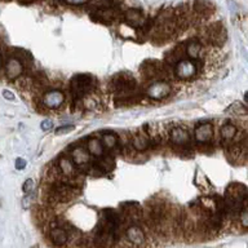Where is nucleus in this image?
<instances>
[{"label": "nucleus", "instance_id": "obj_7", "mask_svg": "<svg viewBox=\"0 0 248 248\" xmlns=\"http://www.w3.org/2000/svg\"><path fill=\"white\" fill-rule=\"evenodd\" d=\"M170 140L176 147H187L190 145L189 132L182 127H174L170 133Z\"/></svg>", "mask_w": 248, "mask_h": 248}, {"label": "nucleus", "instance_id": "obj_22", "mask_svg": "<svg viewBox=\"0 0 248 248\" xmlns=\"http://www.w3.org/2000/svg\"><path fill=\"white\" fill-rule=\"evenodd\" d=\"M114 164H115V162H114V159L111 156H104L102 155V156L98 158L96 167L101 172H108V170H111L114 168Z\"/></svg>", "mask_w": 248, "mask_h": 248}, {"label": "nucleus", "instance_id": "obj_9", "mask_svg": "<svg viewBox=\"0 0 248 248\" xmlns=\"http://www.w3.org/2000/svg\"><path fill=\"white\" fill-rule=\"evenodd\" d=\"M194 137L198 143H208L213 137V125L211 123H203L197 125L194 131Z\"/></svg>", "mask_w": 248, "mask_h": 248}, {"label": "nucleus", "instance_id": "obj_16", "mask_svg": "<svg viewBox=\"0 0 248 248\" xmlns=\"http://www.w3.org/2000/svg\"><path fill=\"white\" fill-rule=\"evenodd\" d=\"M185 44H178L174 49L170 50V52L166 54V65L176 66L178 62L182 61V60H185L186 57Z\"/></svg>", "mask_w": 248, "mask_h": 248}, {"label": "nucleus", "instance_id": "obj_13", "mask_svg": "<svg viewBox=\"0 0 248 248\" xmlns=\"http://www.w3.org/2000/svg\"><path fill=\"white\" fill-rule=\"evenodd\" d=\"M49 238L50 242L56 246V247H63L67 242H69V234L66 232L65 229L56 225L54 228L50 229L49 232Z\"/></svg>", "mask_w": 248, "mask_h": 248}, {"label": "nucleus", "instance_id": "obj_2", "mask_svg": "<svg viewBox=\"0 0 248 248\" xmlns=\"http://www.w3.org/2000/svg\"><path fill=\"white\" fill-rule=\"evenodd\" d=\"M136 89L135 78L128 73H119L111 78L108 83V91L116 96H123L128 93H133Z\"/></svg>", "mask_w": 248, "mask_h": 248}, {"label": "nucleus", "instance_id": "obj_34", "mask_svg": "<svg viewBox=\"0 0 248 248\" xmlns=\"http://www.w3.org/2000/svg\"><path fill=\"white\" fill-rule=\"evenodd\" d=\"M4 1H7V0H4Z\"/></svg>", "mask_w": 248, "mask_h": 248}, {"label": "nucleus", "instance_id": "obj_8", "mask_svg": "<svg viewBox=\"0 0 248 248\" xmlns=\"http://www.w3.org/2000/svg\"><path fill=\"white\" fill-rule=\"evenodd\" d=\"M140 71H141V75L143 78L154 79V78H158L160 73H164V67L159 63V61H150L149 60L140 66Z\"/></svg>", "mask_w": 248, "mask_h": 248}, {"label": "nucleus", "instance_id": "obj_19", "mask_svg": "<svg viewBox=\"0 0 248 248\" xmlns=\"http://www.w3.org/2000/svg\"><path fill=\"white\" fill-rule=\"evenodd\" d=\"M220 135L221 139L226 141V142H229V141H232V140H234L236 137V135H238V128L234 124L226 123L221 127Z\"/></svg>", "mask_w": 248, "mask_h": 248}, {"label": "nucleus", "instance_id": "obj_20", "mask_svg": "<svg viewBox=\"0 0 248 248\" xmlns=\"http://www.w3.org/2000/svg\"><path fill=\"white\" fill-rule=\"evenodd\" d=\"M201 49H202V46H201V42L199 40H190L185 44V52L186 54L189 56L190 60L193 61L195 58L199 57V53H201Z\"/></svg>", "mask_w": 248, "mask_h": 248}, {"label": "nucleus", "instance_id": "obj_11", "mask_svg": "<svg viewBox=\"0 0 248 248\" xmlns=\"http://www.w3.org/2000/svg\"><path fill=\"white\" fill-rule=\"evenodd\" d=\"M42 101L43 105L48 108H57L63 104L65 96H63V93L61 91H49L43 96Z\"/></svg>", "mask_w": 248, "mask_h": 248}, {"label": "nucleus", "instance_id": "obj_14", "mask_svg": "<svg viewBox=\"0 0 248 248\" xmlns=\"http://www.w3.org/2000/svg\"><path fill=\"white\" fill-rule=\"evenodd\" d=\"M193 12L197 17L205 18V17H209L215 12V7L208 0H195L194 1Z\"/></svg>", "mask_w": 248, "mask_h": 248}, {"label": "nucleus", "instance_id": "obj_23", "mask_svg": "<svg viewBox=\"0 0 248 248\" xmlns=\"http://www.w3.org/2000/svg\"><path fill=\"white\" fill-rule=\"evenodd\" d=\"M101 142L104 145V149L111 150V149H114L118 145V136L115 133H106V135L102 136Z\"/></svg>", "mask_w": 248, "mask_h": 248}, {"label": "nucleus", "instance_id": "obj_27", "mask_svg": "<svg viewBox=\"0 0 248 248\" xmlns=\"http://www.w3.org/2000/svg\"><path fill=\"white\" fill-rule=\"evenodd\" d=\"M23 193H31L32 190H34V180H31V178H27L26 181L23 182Z\"/></svg>", "mask_w": 248, "mask_h": 248}, {"label": "nucleus", "instance_id": "obj_28", "mask_svg": "<svg viewBox=\"0 0 248 248\" xmlns=\"http://www.w3.org/2000/svg\"><path fill=\"white\" fill-rule=\"evenodd\" d=\"M40 127H42L43 131H49L50 128L53 127V122L50 119H46V120H43L42 124H40Z\"/></svg>", "mask_w": 248, "mask_h": 248}, {"label": "nucleus", "instance_id": "obj_12", "mask_svg": "<svg viewBox=\"0 0 248 248\" xmlns=\"http://www.w3.org/2000/svg\"><path fill=\"white\" fill-rule=\"evenodd\" d=\"M124 19L132 27H143L146 23V19H145L142 12L139 11V9H133V8L124 12Z\"/></svg>", "mask_w": 248, "mask_h": 248}, {"label": "nucleus", "instance_id": "obj_6", "mask_svg": "<svg viewBox=\"0 0 248 248\" xmlns=\"http://www.w3.org/2000/svg\"><path fill=\"white\" fill-rule=\"evenodd\" d=\"M173 71L176 74V77L180 78V79H190L198 73V66L194 61L185 58V60H182L174 66Z\"/></svg>", "mask_w": 248, "mask_h": 248}, {"label": "nucleus", "instance_id": "obj_3", "mask_svg": "<svg viewBox=\"0 0 248 248\" xmlns=\"http://www.w3.org/2000/svg\"><path fill=\"white\" fill-rule=\"evenodd\" d=\"M78 194V190L73 187L66 182H53L50 184L48 189V197L52 202H58V203H66L75 198Z\"/></svg>", "mask_w": 248, "mask_h": 248}, {"label": "nucleus", "instance_id": "obj_26", "mask_svg": "<svg viewBox=\"0 0 248 248\" xmlns=\"http://www.w3.org/2000/svg\"><path fill=\"white\" fill-rule=\"evenodd\" d=\"M239 217H240V222H242V226H243V228H247L248 226V211H247V207H246V204L243 205V208H242V212H240Z\"/></svg>", "mask_w": 248, "mask_h": 248}, {"label": "nucleus", "instance_id": "obj_15", "mask_svg": "<svg viewBox=\"0 0 248 248\" xmlns=\"http://www.w3.org/2000/svg\"><path fill=\"white\" fill-rule=\"evenodd\" d=\"M5 73H7L8 79L16 80V79H18V78L22 75L23 65L17 60V58H9L7 61V65H5Z\"/></svg>", "mask_w": 248, "mask_h": 248}, {"label": "nucleus", "instance_id": "obj_18", "mask_svg": "<svg viewBox=\"0 0 248 248\" xmlns=\"http://www.w3.org/2000/svg\"><path fill=\"white\" fill-rule=\"evenodd\" d=\"M132 147L137 151H145L150 147V139L147 137L145 132H137L135 135L132 136L131 140Z\"/></svg>", "mask_w": 248, "mask_h": 248}, {"label": "nucleus", "instance_id": "obj_21", "mask_svg": "<svg viewBox=\"0 0 248 248\" xmlns=\"http://www.w3.org/2000/svg\"><path fill=\"white\" fill-rule=\"evenodd\" d=\"M87 147H88V153L91 155H94L96 158H100L104 155V145L101 142V140L98 139H91L87 143Z\"/></svg>", "mask_w": 248, "mask_h": 248}, {"label": "nucleus", "instance_id": "obj_29", "mask_svg": "<svg viewBox=\"0 0 248 248\" xmlns=\"http://www.w3.org/2000/svg\"><path fill=\"white\" fill-rule=\"evenodd\" d=\"M26 168V160L22 158L16 159V170H25Z\"/></svg>", "mask_w": 248, "mask_h": 248}, {"label": "nucleus", "instance_id": "obj_30", "mask_svg": "<svg viewBox=\"0 0 248 248\" xmlns=\"http://www.w3.org/2000/svg\"><path fill=\"white\" fill-rule=\"evenodd\" d=\"M65 3L71 4V5H83V4L89 3L91 0H63Z\"/></svg>", "mask_w": 248, "mask_h": 248}, {"label": "nucleus", "instance_id": "obj_1", "mask_svg": "<svg viewBox=\"0 0 248 248\" xmlns=\"http://www.w3.org/2000/svg\"><path fill=\"white\" fill-rule=\"evenodd\" d=\"M96 87V79L89 74H78L70 80V91L75 101L83 100L84 97L93 93Z\"/></svg>", "mask_w": 248, "mask_h": 248}, {"label": "nucleus", "instance_id": "obj_4", "mask_svg": "<svg viewBox=\"0 0 248 248\" xmlns=\"http://www.w3.org/2000/svg\"><path fill=\"white\" fill-rule=\"evenodd\" d=\"M226 39H228V34H226V30L222 26V23H213L205 30V40H208L215 46H224Z\"/></svg>", "mask_w": 248, "mask_h": 248}, {"label": "nucleus", "instance_id": "obj_31", "mask_svg": "<svg viewBox=\"0 0 248 248\" xmlns=\"http://www.w3.org/2000/svg\"><path fill=\"white\" fill-rule=\"evenodd\" d=\"M3 97L5 98V100H9V101L15 100V94H13V92L8 91V89H4L3 91Z\"/></svg>", "mask_w": 248, "mask_h": 248}, {"label": "nucleus", "instance_id": "obj_25", "mask_svg": "<svg viewBox=\"0 0 248 248\" xmlns=\"http://www.w3.org/2000/svg\"><path fill=\"white\" fill-rule=\"evenodd\" d=\"M75 129L73 124H65V125H61L56 129V135L61 136V135H67L70 132H73Z\"/></svg>", "mask_w": 248, "mask_h": 248}, {"label": "nucleus", "instance_id": "obj_5", "mask_svg": "<svg viewBox=\"0 0 248 248\" xmlns=\"http://www.w3.org/2000/svg\"><path fill=\"white\" fill-rule=\"evenodd\" d=\"M170 84L166 80H159L151 83L146 88V96L151 100H163L170 93Z\"/></svg>", "mask_w": 248, "mask_h": 248}, {"label": "nucleus", "instance_id": "obj_32", "mask_svg": "<svg viewBox=\"0 0 248 248\" xmlns=\"http://www.w3.org/2000/svg\"><path fill=\"white\" fill-rule=\"evenodd\" d=\"M21 203H22L23 208L27 209L29 207H31V197H29V195L23 197V199H22V202H21Z\"/></svg>", "mask_w": 248, "mask_h": 248}, {"label": "nucleus", "instance_id": "obj_17", "mask_svg": "<svg viewBox=\"0 0 248 248\" xmlns=\"http://www.w3.org/2000/svg\"><path fill=\"white\" fill-rule=\"evenodd\" d=\"M70 159L73 160L77 167L87 166L91 160V154L88 153V150H85L84 147L77 146L74 147L73 151H71V158Z\"/></svg>", "mask_w": 248, "mask_h": 248}, {"label": "nucleus", "instance_id": "obj_10", "mask_svg": "<svg viewBox=\"0 0 248 248\" xmlns=\"http://www.w3.org/2000/svg\"><path fill=\"white\" fill-rule=\"evenodd\" d=\"M125 238L131 242L133 246H142L146 240V235L142 229L137 225H131L125 229Z\"/></svg>", "mask_w": 248, "mask_h": 248}, {"label": "nucleus", "instance_id": "obj_24", "mask_svg": "<svg viewBox=\"0 0 248 248\" xmlns=\"http://www.w3.org/2000/svg\"><path fill=\"white\" fill-rule=\"evenodd\" d=\"M13 57L17 58L22 65H30L31 61H32V56H31L27 50L23 49H17V53H16Z\"/></svg>", "mask_w": 248, "mask_h": 248}, {"label": "nucleus", "instance_id": "obj_33", "mask_svg": "<svg viewBox=\"0 0 248 248\" xmlns=\"http://www.w3.org/2000/svg\"><path fill=\"white\" fill-rule=\"evenodd\" d=\"M1 66H3V63H1V56H0V69H1Z\"/></svg>", "mask_w": 248, "mask_h": 248}]
</instances>
